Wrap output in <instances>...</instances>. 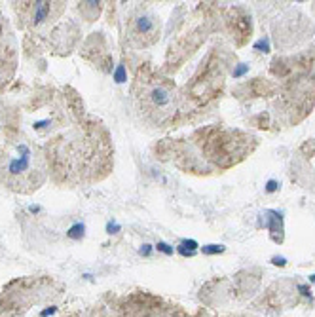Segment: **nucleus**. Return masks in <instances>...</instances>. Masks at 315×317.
<instances>
[{
  "mask_svg": "<svg viewBox=\"0 0 315 317\" xmlns=\"http://www.w3.org/2000/svg\"><path fill=\"white\" fill-rule=\"evenodd\" d=\"M46 181V160L27 143H13L0 152V184L13 192H34Z\"/></svg>",
  "mask_w": 315,
  "mask_h": 317,
  "instance_id": "1",
  "label": "nucleus"
},
{
  "mask_svg": "<svg viewBox=\"0 0 315 317\" xmlns=\"http://www.w3.org/2000/svg\"><path fill=\"white\" fill-rule=\"evenodd\" d=\"M139 99L143 103L144 114L156 124H163L165 120H169L177 108L175 93L171 91V87L162 82H144L143 93L139 95Z\"/></svg>",
  "mask_w": 315,
  "mask_h": 317,
  "instance_id": "2",
  "label": "nucleus"
},
{
  "mask_svg": "<svg viewBox=\"0 0 315 317\" xmlns=\"http://www.w3.org/2000/svg\"><path fill=\"white\" fill-rule=\"evenodd\" d=\"M158 32H160V25L150 13H143V15L135 17L133 25H131V38L139 46H148V44L156 42Z\"/></svg>",
  "mask_w": 315,
  "mask_h": 317,
  "instance_id": "3",
  "label": "nucleus"
},
{
  "mask_svg": "<svg viewBox=\"0 0 315 317\" xmlns=\"http://www.w3.org/2000/svg\"><path fill=\"white\" fill-rule=\"evenodd\" d=\"M51 10H53L51 2H34V6H32V23L40 25L42 21H46L51 15Z\"/></svg>",
  "mask_w": 315,
  "mask_h": 317,
  "instance_id": "4",
  "label": "nucleus"
},
{
  "mask_svg": "<svg viewBox=\"0 0 315 317\" xmlns=\"http://www.w3.org/2000/svg\"><path fill=\"white\" fill-rule=\"evenodd\" d=\"M196 247H198V243H196L194 240L182 241L181 245H179V253L184 255V257H192V255H194V251H196Z\"/></svg>",
  "mask_w": 315,
  "mask_h": 317,
  "instance_id": "5",
  "label": "nucleus"
},
{
  "mask_svg": "<svg viewBox=\"0 0 315 317\" xmlns=\"http://www.w3.org/2000/svg\"><path fill=\"white\" fill-rule=\"evenodd\" d=\"M84 230H86V226H84L82 222H76V224L67 232V236L70 240H80V238H84Z\"/></svg>",
  "mask_w": 315,
  "mask_h": 317,
  "instance_id": "6",
  "label": "nucleus"
},
{
  "mask_svg": "<svg viewBox=\"0 0 315 317\" xmlns=\"http://www.w3.org/2000/svg\"><path fill=\"white\" fill-rule=\"evenodd\" d=\"M224 247L222 245H207V247H203V253L205 255H213V253H222Z\"/></svg>",
  "mask_w": 315,
  "mask_h": 317,
  "instance_id": "7",
  "label": "nucleus"
},
{
  "mask_svg": "<svg viewBox=\"0 0 315 317\" xmlns=\"http://www.w3.org/2000/svg\"><path fill=\"white\" fill-rule=\"evenodd\" d=\"M158 249L162 251V253H165V255H171V253H173L171 247H169L167 243H163V241H160V243H158Z\"/></svg>",
  "mask_w": 315,
  "mask_h": 317,
  "instance_id": "8",
  "label": "nucleus"
},
{
  "mask_svg": "<svg viewBox=\"0 0 315 317\" xmlns=\"http://www.w3.org/2000/svg\"><path fill=\"white\" fill-rule=\"evenodd\" d=\"M124 80H125V70L124 67H120L118 72H116V82H124Z\"/></svg>",
  "mask_w": 315,
  "mask_h": 317,
  "instance_id": "9",
  "label": "nucleus"
},
{
  "mask_svg": "<svg viewBox=\"0 0 315 317\" xmlns=\"http://www.w3.org/2000/svg\"><path fill=\"white\" fill-rule=\"evenodd\" d=\"M257 48L260 49V51H268V42L266 40H260V42L257 44Z\"/></svg>",
  "mask_w": 315,
  "mask_h": 317,
  "instance_id": "10",
  "label": "nucleus"
},
{
  "mask_svg": "<svg viewBox=\"0 0 315 317\" xmlns=\"http://www.w3.org/2000/svg\"><path fill=\"white\" fill-rule=\"evenodd\" d=\"M118 228H120V226H118L116 222H108V226H106V230L110 232V234H114V232L118 230Z\"/></svg>",
  "mask_w": 315,
  "mask_h": 317,
  "instance_id": "11",
  "label": "nucleus"
},
{
  "mask_svg": "<svg viewBox=\"0 0 315 317\" xmlns=\"http://www.w3.org/2000/svg\"><path fill=\"white\" fill-rule=\"evenodd\" d=\"M51 314H55V308H53V306L48 308L46 312H42V317H48V316H51Z\"/></svg>",
  "mask_w": 315,
  "mask_h": 317,
  "instance_id": "12",
  "label": "nucleus"
},
{
  "mask_svg": "<svg viewBox=\"0 0 315 317\" xmlns=\"http://www.w3.org/2000/svg\"><path fill=\"white\" fill-rule=\"evenodd\" d=\"M141 255H150V245H143V249H141Z\"/></svg>",
  "mask_w": 315,
  "mask_h": 317,
  "instance_id": "13",
  "label": "nucleus"
},
{
  "mask_svg": "<svg viewBox=\"0 0 315 317\" xmlns=\"http://www.w3.org/2000/svg\"><path fill=\"white\" fill-rule=\"evenodd\" d=\"M277 186H276V183H274V181H270V184H268V190H270V192H274V190H276Z\"/></svg>",
  "mask_w": 315,
  "mask_h": 317,
  "instance_id": "14",
  "label": "nucleus"
},
{
  "mask_svg": "<svg viewBox=\"0 0 315 317\" xmlns=\"http://www.w3.org/2000/svg\"><path fill=\"white\" fill-rule=\"evenodd\" d=\"M245 70H247V67H239V68H238V72H236V76H239V74H243Z\"/></svg>",
  "mask_w": 315,
  "mask_h": 317,
  "instance_id": "15",
  "label": "nucleus"
}]
</instances>
